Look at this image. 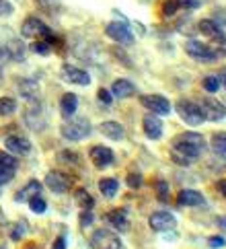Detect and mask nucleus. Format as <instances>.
<instances>
[{"label":"nucleus","instance_id":"obj_33","mask_svg":"<svg viewBox=\"0 0 226 249\" xmlns=\"http://www.w3.org/2000/svg\"><path fill=\"white\" fill-rule=\"evenodd\" d=\"M155 190H156V198H158L160 202H165L167 196H169V185H167V181L158 179V181L155 183Z\"/></svg>","mask_w":226,"mask_h":249},{"label":"nucleus","instance_id":"obj_28","mask_svg":"<svg viewBox=\"0 0 226 249\" xmlns=\"http://www.w3.org/2000/svg\"><path fill=\"white\" fill-rule=\"evenodd\" d=\"M76 204H78V206L83 208V210H90L95 202H93V198H90V194H88V192L78 190V192H76Z\"/></svg>","mask_w":226,"mask_h":249},{"label":"nucleus","instance_id":"obj_36","mask_svg":"<svg viewBox=\"0 0 226 249\" xmlns=\"http://www.w3.org/2000/svg\"><path fill=\"white\" fill-rule=\"evenodd\" d=\"M99 101L105 103V105H111V103H113L111 91H107V89H99Z\"/></svg>","mask_w":226,"mask_h":249},{"label":"nucleus","instance_id":"obj_35","mask_svg":"<svg viewBox=\"0 0 226 249\" xmlns=\"http://www.w3.org/2000/svg\"><path fill=\"white\" fill-rule=\"evenodd\" d=\"M140 185H142V175H140V173H130V175H128V188L138 190Z\"/></svg>","mask_w":226,"mask_h":249},{"label":"nucleus","instance_id":"obj_45","mask_svg":"<svg viewBox=\"0 0 226 249\" xmlns=\"http://www.w3.org/2000/svg\"><path fill=\"white\" fill-rule=\"evenodd\" d=\"M220 83H224V87H226V70H224L222 76H220Z\"/></svg>","mask_w":226,"mask_h":249},{"label":"nucleus","instance_id":"obj_1","mask_svg":"<svg viewBox=\"0 0 226 249\" xmlns=\"http://www.w3.org/2000/svg\"><path fill=\"white\" fill-rule=\"evenodd\" d=\"M171 150H173V159L181 165H187L200 159L206 150V138L197 132H183L173 138L171 142Z\"/></svg>","mask_w":226,"mask_h":249},{"label":"nucleus","instance_id":"obj_3","mask_svg":"<svg viewBox=\"0 0 226 249\" xmlns=\"http://www.w3.org/2000/svg\"><path fill=\"white\" fill-rule=\"evenodd\" d=\"M90 122L87 118H74V120H68L62 124V136L66 140H72V142H78V140H85L88 134H90Z\"/></svg>","mask_w":226,"mask_h":249},{"label":"nucleus","instance_id":"obj_38","mask_svg":"<svg viewBox=\"0 0 226 249\" xmlns=\"http://www.w3.org/2000/svg\"><path fill=\"white\" fill-rule=\"evenodd\" d=\"M13 15V4L8 0H0V17H8Z\"/></svg>","mask_w":226,"mask_h":249},{"label":"nucleus","instance_id":"obj_34","mask_svg":"<svg viewBox=\"0 0 226 249\" xmlns=\"http://www.w3.org/2000/svg\"><path fill=\"white\" fill-rule=\"evenodd\" d=\"M179 8V0H167L165 4H162V15L165 17H173Z\"/></svg>","mask_w":226,"mask_h":249},{"label":"nucleus","instance_id":"obj_13","mask_svg":"<svg viewBox=\"0 0 226 249\" xmlns=\"http://www.w3.org/2000/svg\"><path fill=\"white\" fill-rule=\"evenodd\" d=\"M45 185H48L53 194H64L70 190V179H68V175H64L62 171H50L45 175Z\"/></svg>","mask_w":226,"mask_h":249},{"label":"nucleus","instance_id":"obj_24","mask_svg":"<svg viewBox=\"0 0 226 249\" xmlns=\"http://www.w3.org/2000/svg\"><path fill=\"white\" fill-rule=\"evenodd\" d=\"M99 190H101L105 198H113L117 190H120V183H117V179H113V177H105V179L99 181Z\"/></svg>","mask_w":226,"mask_h":249},{"label":"nucleus","instance_id":"obj_42","mask_svg":"<svg viewBox=\"0 0 226 249\" xmlns=\"http://www.w3.org/2000/svg\"><path fill=\"white\" fill-rule=\"evenodd\" d=\"M8 58H11V54H8V50L0 48V64H2V62H6Z\"/></svg>","mask_w":226,"mask_h":249},{"label":"nucleus","instance_id":"obj_23","mask_svg":"<svg viewBox=\"0 0 226 249\" xmlns=\"http://www.w3.org/2000/svg\"><path fill=\"white\" fill-rule=\"evenodd\" d=\"M17 89H19V93L25 97V99L33 101L35 97H37V85L33 81H27V78H21V81H17Z\"/></svg>","mask_w":226,"mask_h":249},{"label":"nucleus","instance_id":"obj_29","mask_svg":"<svg viewBox=\"0 0 226 249\" xmlns=\"http://www.w3.org/2000/svg\"><path fill=\"white\" fill-rule=\"evenodd\" d=\"M17 109V101L13 97H2L0 99V115H11Z\"/></svg>","mask_w":226,"mask_h":249},{"label":"nucleus","instance_id":"obj_18","mask_svg":"<svg viewBox=\"0 0 226 249\" xmlns=\"http://www.w3.org/2000/svg\"><path fill=\"white\" fill-rule=\"evenodd\" d=\"M25 122H27V126H29L31 130H35V132H39V130L45 128V115L41 113L39 105H35V111L33 109H27Z\"/></svg>","mask_w":226,"mask_h":249},{"label":"nucleus","instance_id":"obj_25","mask_svg":"<svg viewBox=\"0 0 226 249\" xmlns=\"http://www.w3.org/2000/svg\"><path fill=\"white\" fill-rule=\"evenodd\" d=\"M200 31H202L204 35H208V37H218V39H222L220 27H218V25H216L214 21H210V19L200 21Z\"/></svg>","mask_w":226,"mask_h":249},{"label":"nucleus","instance_id":"obj_4","mask_svg":"<svg viewBox=\"0 0 226 249\" xmlns=\"http://www.w3.org/2000/svg\"><path fill=\"white\" fill-rule=\"evenodd\" d=\"M185 52H187V56H191L193 60H200V62H214L220 56L218 50H214L208 43H202L197 39H189L185 43Z\"/></svg>","mask_w":226,"mask_h":249},{"label":"nucleus","instance_id":"obj_43","mask_svg":"<svg viewBox=\"0 0 226 249\" xmlns=\"http://www.w3.org/2000/svg\"><path fill=\"white\" fill-rule=\"evenodd\" d=\"M218 227H220L222 231H226V216H220V218H218Z\"/></svg>","mask_w":226,"mask_h":249},{"label":"nucleus","instance_id":"obj_2","mask_svg":"<svg viewBox=\"0 0 226 249\" xmlns=\"http://www.w3.org/2000/svg\"><path fill=\"white\" fill-rule=\"evenodd\" d=\"M175 111L179 113V118L183 120L187 126H202V124L206 122V115L202 111V105H197L193 101L189 99H179L175 103Z\"/></svg>","mask_w":226,"mask_h":249},{"label":"nucleus","instance_id":"obj_7","mask_svg":"<svg viewBox=\"0 0 226 249\" xmlns=\"http://www.w3.org/2000/svg\"><path fill=\"white\" fill-rule=\"evenodd\" d=\"M140 103L155 115H169L171 113V103L167 97L162 95H144L140 97Z\"/></svg>","mask_w":226,"mask_h":249},{"label":"nucleus","instance_id":"obj_40","mask_svg":"<svg viewBox=\"0 0 226 249\" xmlns=\"http://www.w3.org/2000/svg\"><path fill=\"white\" fill-rule=\"evenodd\" d=\"M93 222V214H90V210H83V214H80V225H90Z\"/></svg>","mask_w":226,"mask_h":249},{"label":"nucleus","instance_id":"obj_21","mask_svg":"<svg viewBox=\"0 0 226 249\" xmlns=\"http://www.w3.org/2000/svg\"><path fill=\"white\" fill-rule=\"evenodd\" d=\"M76 107H78V97L74 93H66L64 97H62L60 101V109H62V115L64 118H70V115L76 113Z\"/></svg>","mask_w":226,"mask_h":249},{"label":"nucleus","instance_id":"obj_8","mask_svg":"<svg viewBox=\"0 0 226 249\" xmlns=\"http://www.w3.org/2000/svg\"><path fill=\"white\" fill-rule=\"evenodd\" d=\"M105 33H107V37H111L117 43H123V46L134 43V33L128 29V25H123V23H117V21L109 23L105 27Z\"/></svg>","mask_w":226,"mask_h":249},{"label":"nucleus","instance_id":"obj_46","mask_svg":"<svg viewBox=\"0 0 226 249\" xmlns=\"http://www.w3.org/2000/svg\"><path fill=\"white\" fill-rule=\"evenodd\" d=\"M0 249H2V247H0Z\"/></svg>","mask_w":226,"mask_h":249},{"label":"nucleus","instance_id":"obj_39","mask_svg":"<svg viewBox=\"0 0 226 249\" xmlns=\"http://www.w3.org/2000/svg\"><path fill=\"white\" fill-rule=\"evenodd\" d=\"M202 4V0H179V8H197Z\"/></svg>","mask_w":226,"mask_h":249},{"label":"nucleus","instance_id":"obj_19","mask_svg":"<svg viewBox=\"0 0 226 249\" xmlns=\"http://www.w3.org/2000/svg\"><path fill=\"white\" fill-rule=\"evenodd\" d=\"M101 134L107 136L109 140H123L125 130H123L122 124H117V122H103L101 124Z\"/></svg>","mask_w":226,"mask_h":249},{"label":"nucleus","instance_id":"obj_30","mask_svg":"<svg viewBox=\"0 0 226 249\" xmlns=\"http://www.w3.org/2000/svg\"><path fill=\"white\" fill-rule=\"evenodd\" d=\"M17 167H19V161L13 155L0 150V169H13V171H17Z\"/></svg>","mask_w":226,"mask_h":249},{"label":"nucleus","instance_id":"obj_15","mask_svg":"<svg viewBox=\"0 0 226 249\" xmlns=\"http://www.w3.org/2000/svg\"><path fill=\"white\" fill-rule=\"evenodd\" d=\"M142 128H144V134L150 140H160L162 136V122L156 118V115H146L142 120Z\"/></svg>","mask_w":226,"mask_h":249},{"label":"nucleus","instance_id":"obj_20","mask_svg":"<svg viewBox=\"0 0 226 249\" xmlns=\"http://www.w3.org/2000/svg\"><path fill=\"white\" fill-rule=\"evenodd\" d=\"M39 192H41V183L31 179L21 192H17V198L15 200L17 202H29L31 198H35V196H39Z\"/></svg>","mask_w":226,"mask_h":249},{"label":"nucleus","instance_id":"obj_11","mask_svg":"<svg viewBox=\"0 0 226 249\" xmlns=\"http://www.w3.org/2000/svg\"><path fill=\"white\" fill-rule=\"evenodd\" d=\"M202 111L206 115V120H210V122H220L226 118V107L220 101L210 99V97H206L202 101Z\"/></svg>","mask_w":226,"mask_h":249},{"label":"nucleus","instance_id":"obj_16","mask_svg":"<svg viewBox=\"0 0 226 249\" xmlns=\"http://www.w3.org/2000/svg\"><path fill=\"white\" fill-rule=\"evenodd\" d=\"M134 93H136V87H134V83L128 81V78H117V81H113V85H111V95L115 99H125V97H130Z\"/></svg>","mask_w":226,"mask_h":249},{"label":"nucleus","instance_id":"obj_5","mask_svg":"<svg viewBox=\"0 0 226 249\" xmlns=\"http://www.w3.org/2000/svg\"><path fill=\"white\" fill-rule=\"evenodd\" d=\"M90 247L93 249H122V241L113 231L99 229L90 237Z\"/></svg>","mask_w":226,"mask_h":249},{"label":"nucleus","instance_id":"obj_9","mask_svg":"<svg viewBox=\"0 0 226 249\" xmlns=\"http://www.w3.org/2000/svg\"><path fill=\"white\" fill-rule=\"evenodd\" d=\"M60 76L64 78L66 83H72V85H83V87L90 85V74L87 72V70L78 68V66H70V64L62 66L60 68Z\"/></svg>","mask_w":226,"mask_h":249},{"label":"nucleus","instance_id":"obj_32","mask_svg":"<svg viewBox=\"0 0 226 249\" xmlns=\"http://www.w3.org/2000/svg\"><path fill=\"white\" fill-rule=\"evenodd\" d=\"M29 208L35 212V214H43L45 210H48V204H45L39 196H35V198H31L29 200Z\"/></svg>","mask_w":226,"mask_h":249},{"label":"nucleus","instance_id":"obj_26","mask_svg":"<svg viewBox=\"0 0 226 249\" xmlns=\"http://www.w3.org/2000/svg\"><path fill=\"white\" fill-rule=\"evenodd\" d=\"M212 150L218 157L226 159V132H218L212 136Z\"/></svg>","mask_w":226,"mask_h":249},{"label":"nucleus","instance_id":"obj_44","mask_svg":"<svg viewBox=\"0 0 226 249\" xmlns=\"http://www.w3.org/2000/svg\"><path fill=\"white\" fill-rule=\"evenodd\" d=\"M218 190L226 196V179H222V181H218Z\"/></svg>","mask_w":226,"mask_h":249},{"label":"nucleus","instance_id":"obj_6","mask_svg":"<svg viewBox=\"0 0 226 249\" xmlns=\"http://www.w3.org/2000/svg\"><path fill=\"white\" fill-rule=\"evenodd\" d=\"M148 225L152 231H156V233H167V231H173L177 227V218H175V214H171V212L158 210L155 214H150Z\"/></svg>","mask_w":226,"mask_h":249},{"label":"nucleus","instance_id":"obj_37","mask_svg":"<svg viewBox=\"0 0 226 249\" xmlns=\"http://www.w3.org/2000/svg\"><path fill=\"white\" fill-rule=\"evenodd\" d=\"M208 245H210L212 249H222V247L226 245V241H224V237L216 235V237H210V239H208Z\"/></svg>","mask_w":226,"mask_h":249},{"label":"nucleus","instance_id":"obj_14","mask_svg":"<svg viewBox=\"0 0 226 249\" xmlns=\"http://www.w3.org/2000/svg\"><path fill=\"white\" fill-rule=\"evenodd\" d=\"M4 146L8 148V153L11 155H19V157H25L31 153V142L23 138V136H8Z\"/></svg>","mask_w":226,"mask_h":249},{"label":"nucleus","instance_id":"obj_22","mask_svg":"<svg viewBox=\"0 0 226 249\" xmlns=\"http://www.w3.org/2000/svg\"><path fill=\"white\" fill-rule=\"evenodd\" d=\"M107 220H109L117 231H125V229H128V210H125V208L111 210L109 214H107Z\"/></svg>","mask_w":226,"mask_h":249},{"label":"nucleus","instance_id":"obj_17","mask_svg":"<svg viewBox=\"0 0 226 249\" xmlns=\"http://www.w3.org/2000/svg\"><path fill=\"white\" fill-rule=\"evenodd\" d=\"M177 198H179L177 202L181 206H202V204H206L204 194L195 192V190H181Z\"/></svg>","mask_w":226,"mask_h":249},{"label":"nucleus","instance_id":"obj_27","mask_svg":"<svg viewBox=\"0 0 226 249\" xmlns=\"http://www.w3.org/2000/svg\"><path fill=\"white\" fill-rule=\"evenodd\" d=\"M220 78L218 76H214V74H208V76H204V81H202V87H204V91H208V93H216L220 89Z\"/></svg>","mask_w":226,"mask_h":249},{"label":"nucleus","instance_id":"obj_12","mask_svg":"<svg viewBox=\"0 0 226 249\" xmlns=\"http://www.w3.org/2000/svg\"><path fill=\"white\" fill-rule=\"evenodd\" d=\"M88 155H90V161H93V165L99 167V169H105V167L113 165V159H115L113 153H111V148H107V146H103V144L93 146Z\"/></svg>","mask_w":226,"mask_h":249},{"label":"nucleus","instance_id":"obj_31","mask_svg":"<svg viewBox=\"0 0 226 249\" xmlns=\"http://www.w3.org/2000/svg\"><path fill=\"white\" fill-rule=\"evenodd\" d=\"M31 52H35V54H39V56H50L52 54V46L48 41H33Z\"/></svg>","mask_w":226,"mask_h":249},{"label":"nucleus","instance_id":"obj_41","mask_svg":"<svg viewBox=\"0 0 226 249\" xmlns=\"http://www.w3.org/2000/svg\"><path fill=\"white\" fill-rule=\"evenodd\" d=\"M52 249H66V239H64V237H62V235H60V237L56 239V241H53Z\"/></svg>","mask_w":226,"mask_h":249},{"label":"nucleus","instance_id":"obj_10","mask_svg":"<svg viewBox=\"0 0 226 249\" xmlns=\"http://www.w3.org/2000/svg\"><path fill=\"white\" fill-rule=\"evenodd\" d=\"M52 31L48 29V25H45L41 19H37V17H29V19H25L23 27H21V35L23 37H41V35H45L48 37Z\"/></svg>","mask_w":226,"mask_h":249}]
</instances>
